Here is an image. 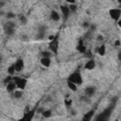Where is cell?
I'll use <instances>...</instances> for the list:
<instances>
[{"label":"cell","mask_w":121,"mask_h":121,"mask_svg":"<svg viewBox=\"0 0 121 121\" xmlns=\"http://www.w3.org/2000/svg\"><path fill=\"white\" fill-rule=\"evenodd\" d=\"M66 2L68 4H75L76 3V0H66Z\"/></svg>","instance_id":"obj_24"},{"label":"cell","mask_w":121,"mask_h":121,"mask_svg":"<svg viewBox=\"0 0 121 121\" xmlns=\"http://www.w3.org/2000/svg\"><path fill=\"white\" fill-rule=\"evenodd\" d=\"M13 95H14V97L15 98H21L22 97V95H23V92H22V90H15L14 92H13Z\"/></svg>","instance_id":"obj_18"},{"label":"cell","mask_w":121,"mask_h":121,"mask_svg":"<svg viewBox=\"0 0 121 121\" xmlns=\"http://www.w3.org/2000/svg\"><path fill=\"white\" fill-rule=\"evenodd\" d=\"M102 40H103L102 35H97V41H102Z\"/></svg>","instance_id":"obj_25"},{"label":"cell","mask_w":121,"mask_h":121,"mask_svg":"<svg viewBox=\"0 0 121 121\" xmlns=\"http://www.w3.org/2000/svg\"><path fill=\"white\" fill-rule=\"evenodd\" d=\"M94 113H95V112H94L93 110L90 111V112H88L87 113H85V114L83 115V119H84V120H91V118L93 117Z\"/></svg>","instance_id":"obj_17"},{"label":"cell","mask_w":121,"mask_h":121,"mask_svg":"<svg viewBox=\"0 0 121 121\" xmlns=\"http://www.w3.org/2000/svg\"><path fill=\"white\" fill-rule=\"evenodd\" d=\"M42 114H43V117L48 118V117L51 116L52 113H51V111H50V110H46V111H43V112H42Z\"/></svg>","instance_id":"obj_20"},{"label":"cell","mask_w":121,"mask_h":121,"mask_svg":"<svg viewBox=\"0 0 121 121\" xmlns=\"http://www.w3.org/2000/svg\"><path fill=\"white\" fill-rule=\"evenodd\" d=\"M50 18H51V20L54 21V22H59L60 19V13H59L58 11L52 10V11L50 12Z\"/></svg>","instance_id":"obj_11"},{"label":"cell","mask_w":121,"mask_h":121,"mask_svg":"<svg viewBox=\"0 0 121 121\" xmlns=\"http://www.w3.org/2000/svg\"><path fill=\"white\" fill-rule=\"evenodd\" d=\"M52 52L51 51H43L42 52V57H46V58H51Z\"/></svg>","instance_id":"obj_22"},{"label":"cell","mask_w":121,"mask_h":121,"mask_svg":"<svg viewBox=\"0 0 121 121\" xmlns=\"http://www.w3.org/2000/svg\"><path fill=\"white\" fill-rule=\"evenodd\" d=\"M77 50H78V52H80V53H85V51H86V47H85V45L83 44V42H82L81 40L79 41L78 44L77 45Z\"/></svg>","instance_id":"obj_13"},{"label":"cell","mask_w":121,"mask_h":121,"mask_svg":"<svg viewBox=\"0 0 121 121\" xmlns=\"http://www.w3.org/2000/svg\"><path fill=\"white\" fill-rule=\"evenodd\" d=\"M12 80L15 82L16 87H17L18 89L22 90V91H23V90L26 88V83H27V80H26L25 78L18 77V76H16V77H12Z\"/></svg>","instance_id":"obj_1"},{"label":"cell","mask_w":121,"mask_h":121,"mask_svg":"<svg viewBox=\"0 0 121 121\" xmlns=\"http://www.w3.org/2000/svg\"><path fill=\"white\" fill-rule=\"evenodd\" d=\"M119 43H120V42H119V40H117V41L115 42V44H116V46H119Z\"/></svg>","instance_id":"obj_27"},{"label":"cell","mask_w":121,"mask_h":121,"mask_svg":"<svg viewBox=\"0 0 121 121\" xmlns=\"http://www.w3.org/2000/svg\"><path fill=\"white\" fill-rule=\"evenodd\" d=\"M84 93H85V95H86L87 97H91V96H93V95H95V88L94 86H88L87 88H85Z\"/></svg>","instance_id":"obj_8"},{"label":"cell","mask_w":121,"mask_h":121,"mask_svg":"<svg viewBox=\"0 0 121 121\" xmlns=\"http://www.w3.org/2000/svg\"><path fill=\"white\" fill-rule=\"evenodd\" d=\"M60 11H61V15H62V17L64 18V19H67L68 18V16H69V14H70V9H69V6H60Z\"/></svg>","instance_id":"obj_7"},{"label":"cell","mask_w":121,"mask_h":121,"mask_svg":"<svg viewBox=\"0 0 121 121\" xmlns=\"http://www.w3.org/2000/svg\"><path fill=\"white\" fill-rule=\"evenodd\" d=\"M13 66H14L15 72H21V71L24 69V66H25V63H24L23 59H18V60L13 63Z\"/></svg>","instance_id":"obj_6"},{"label":"cell","mask_w":121,"mask_h":121,"mask_svg":"<svg viewBox=\"0 0 121 121\" xmlns=\"http://www.w3.org/2000/svg\"><path fill=\"white\" fill-rule=\"evenodd\" d=\"M4 31L7 35H12L15 31V23L12 21H9L4 26Z\"/></svg>","instance_id":"obj_3"},{"label":"cell","mask_w":121,"mask_h":121,"mask_svg":"<svg viewBox=\"0 0 121 121\" xmlns=\"http://www.w3.org/2000/svg\"><path fill=\"white\" fill-rule=\"evenodd\" d=\"M14 17H15V14L14 13H12V12H8L7 13V18L8 19H12Z\"/></svg>","instance_id":"obj_23"},{"label":"cell","mask_w":121,"mask_h":121,"mask_svg":"<svg viewBox=\"0 0 121 121\" xmlns=\"http://www.w3.org/2000/svg\"><path fill=\"white\" fill-rule=\"evenodd\" d=\"M49 49L52 53L54 54H57L58 52V49H59V41H58V38L55 36V38L50 41V43H49Z\"/></svg>","instance_id":"obj_5"},{"label":"cell","mask_w":121,"mask_h":121,"mask_svg":"<svg viewBox=\"0 0 121 121\" xmlns=\"http://www.w3.org/2000/svg\"><path fill=\"white\" fill-rule=\"evenodd\" d=\"M34 112H35V110H32V111L28 112L27 113H26V115H25L23 118L26 119V120H30V119H32V117H33V115H34Z\"/></svg>","instance_id":"obj_16"},{"label":"cell","mask_w":121,"mask_h":121,"mask_svg":"<svg viewBox=\"0 0 121 121\" xmlns=\"http://www.w3.org/2000/svg\"><path fill=\"white\" fill-rule=\"evenodd\" d=\"M41 63L43 66L44 67H49L51 64V60L50 58H46V57H42L41 59Z\"/></svg>","instance_id":"obj_12"},{"label":"cell","mask_w":121,"mask_h":121,"mask_svg":"<svg viewBox=\"0 0 121 121\" xmlns=\"http://www.w3.org/2000/svg\"><path fill=\"white\" fill-rule=\"evenodd\" d=\"M4 5H5V3H4L3 1H0V9H1V8H3V7H4Z\"/></svg>","instance_id":"obj_26"},{"label":"cell","mask_w":121,"mask_h":121,"mask_svg":"<svg viewBox=\"0 0 121 121\" xmlns=\"http://www.w3.org/2000/svg\"><path fill=\"white\" fill-rule=\"evenodd\" d=\"M19 20H20V23L22 25H26V23H27V19H26V17L25 15H20L19 16Z\"/></svg>","instance_id":"obj_19"},{"label":"cell","mask_w":121,"mask_h":121,"mask_svg":"<svg viewBox=\"0 0 121 121\" xmlns=\"http://www.w3.org/2000/svg\"><path fill=\"white\" fill-rule=\"evenodd\" d=\"M67 86H68V88H69L71 91H77V90H78V85L75 84L74 82L70 81V80H67Z\"/></svg>","instance_id":"obj_15"},{"label":"cell","mask_w":121,"mask_h":121,"mask_svg":"<svg viewBox=\"0 0 121 121\" xmlns=\"http://www.w3.org/2000/svg\"><path fill=\"white\" fill-rule=\"evenodd\" d=\"M96 52H97L100 56H104L105 53H106V46H105V44L99 45V46L97 47V49H96Z\"/></svg>","instance_id":"obj_14"},{"label":"cell","mask_w":121,"mask_h":121,"mask_svg":"<svg viewBox=\"0 0 121 121\" xmlns=\"http://www.w3.org/2000/svg\"><path fill=\"white\" fill-rule=\"evenodd\" d=\"M8 73H9V75H10V76H12V75L15 74V69H14L13 64L10 65V66H9V68H8Z\"/></svg>","instance_id":"obj_21"},{"label":"cell","mask_w":121,"mask_h":121,"mask_svg":"<svg viewBox=\"0 0 121 121\" xmlns=\"http://www.w3.org/2000/svg\"><path fill=\"white\" fill-rule=\"evenodd\" d=\"M95 67V61L94 60H89L86 61L85 65H84V68L86 70H93L94 68Z\"/></svg>","instance_id":"obj_10"},{"label":"cell","mask_w":121,"mask_h":121,"mask_svg":"<svg viewBox=\"0 0 121 121\" xmlns=\"http://www.w3.org/2000/svg\"><path fill=\"white\" fill-rule=\"evenodd\" d=\"M109 14H110V16H111V18H112V20L118 22L119 19H120L121 10H120V9H115V8H113V9H111L109 10Z\"/></svg>","instance_id":"obj_4"},{"label":"cell","mask_w":121,"mask_h":121,"mask_svg":"<svg viewBox=\"0 0 121 121\" xmlns=\"http://www.w3.org/2000/svg\"><path fill=\"white\" fill-rule=\"evenodd\" d=\"M68 80L74 82V83L77 84V85H80V84L82 83V77H81V74H80L79 72L76 71V72L72 73V74L69 76Z\"/></svg>","instance_id":"obj_2"},{"label":"cell","mask_w":121,"mask_h":121,"mask_svg":"<svg viewBox=\"0 0 121 121\" xmlns=\"http://www.w3.org/2000/svg\"><path fill=\"white\" fill-rule=\"evenodd\" d=\"M7 91L9 92V93H12V92H14L15 90H16V84H15V82L11 79L10 81H9L7 84Z\"/></svg>","instance_id":"obj_9"},{"label":"cell","mask_w":121,"mask_h":121,"mask_svg":"<svg viewBox=\"0 0 121 121\" xmlns=\"http://www.w3.org/2000/svg\"><path fill=\"white\" fill-rule=\"evenodd\" d=\"M1 61H2V57L0 56V63H1Z\"/></svg>","instance_id":"obj_28"}]
</instances>
